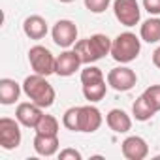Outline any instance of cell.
<instances>
[{
    "label": "cell",
    "mask_w": 160,
    "mask_h": 160,
    "mask_svg": "<svg viewBox=\"0 0 160 160\" xmlns=\"http://www.w3.org/2000/svg\"><path fill=\"white\" fill-rule=\"evenodd\" d=\"M104 81V73L98 66L92 64H85V68L81 70V85H91V83H98Z\"/></svg>",
    "instance_id": "obj_21"
},
{
    "label": "cell",
    "mask_w": 160,
    "mask_h": 160,
    "mask_svg": "<svg viewBox=\"0 0 160 160\" xmlns=\"http://www.w3.org/2000/svg\"><path fill=\"white\" fill-rule=\"evenodd\" d=\"M111 43L113 40H109L106 34H92L91 38L77 40L73 45V51L79 55L83 64H92L104 58L106 55H111Z\"/></svg>",
    "instance_id": "obj_2"
},
{
    "label": "cell",
    "mask_w": 160,
    "mask_h": 160,
    "mask_svg": "<svg viewBox=\"0 0 160 160\" xmlns=\"http://www.w3.org/2000/svg\"><path fill=\"white\" fill-rule=\"evenodd\" d=\"M143 8L149 15H160V0H143Z\"/></svg>",
    "instance_id": "obj_25"
},
{
    "label": "cell",
    "mask_w": 160,
    "mask_h": 160,
    "mask_svg": "<svg viewBox=\"0 0 160 160\" xmlns=\"http://www.w3.org/2000/svg\"><path fill=\"white\" fill-rule=\"evenodd\" d=\"M23 92L27 94V98L30 102H34L42 109L51 108L55 104V96H57L53 85L47 81V77L40 75V73H32V75L25 77V81H23Z\"/></svg>",
    "instance_id": "obj_1"
},
{
    "label": "cell",
    "mask_w": 160,
    "mask_h": 160,
    "mask_svg": "<svg viewBox=\"0 0 160 160\" xmlns=\"http://www.w3.org/2000/svg\"><path fill=\"white\" fill-rule=\"evenodd\" d=\"M58 2H62V4H70V2H75V0H58Z\"/></svg>",
    "instance_id": "obj_28"
},
{
    "label": "cell",
    "mask_w": 160,
    "mask_h": 160,
    "mask_svg": "<svg viewBox=\"0 0 160 160\" xmlns=\"http://www.w3.org/2000/svg\"><path fill=\"white\" fill-rule=\"evenodd\" d=\"M51 36H53V42L62 47V49H70L75 45L77 42V27L73 21L70 19H60L55 23L53 30H51Z\"/></svg>",
    "instance_id": "obj_8"
},
{
    "label": "cell",
    "mask_w": 160,
    "mask_h": 160,
    "mask_svg": "<svg viewBox=\"0 0 160 160\" xmlns=\"http://www.w3.org/2000/svg\"><path fill=\"white\" fill-rule=\"evenodd\" d=\"M21 122L17 119H10V117H2L0 119V147L12 151L17 149L21 145Z\"/></svg>",
    "instance_id": "obj_5"
},
{
    "label": "cell",
    "mask_w": 160,
    "mask_h": 160,
    "mask_svg": "<svg viewBox=\"0 0 160 160\" xmlns=\"http://www.w3.org/2000/svg\"><path fill=\"white\" fill-rule=\"evenodd\" d=\"M81 64H83L81 58H79V55L73 49H64L55 60V73L60 77H70L79 70Z\"/></svg>",
    "instance_id": "obj_9"
},
{
    "label": "cell",
    "mask_w": 160,
    "mask_h": 160,
    "mask_svg": "<svg viewBox=\"0 0 160 160\" xmlns=\"http://www.w3.org/2000/svg\"><path fill=\"white\" fill-rule=\"evenodd\" d=\"M60 160H81V152L75 151V149H62L58 152Z\"/></svg>",
    "instance_id": "obj_26"
},
{
    "label": "cell",
    "mask_w": 160,
    "mask_h": 160,
    "mask_svg": "<svg viewBox=\"0 0 160 160\" xmlns=\"http://www.w3.org/2000/svg\"><path fill=\"white\" fill-rule=\"evenodd\" d=\"M32 145H34V151H36L40 156H53V154H57V151H58V147H60V141H58V136L36 134Z\"/></svg>",
    "instance_id": "obj_15"
},
{
    "label": "cell",
    "mask_w": 160,
    "mask_h": 160,
    "mask_svg": "<svg viewBox=\"0 0 160 160\" xmlns=\"http://www.w3.org/2000/svg\"><path fill=\"white\" fill-rule=\"evenodd\" d=\"M55 60L57 57H53V53L43 45H34L28 51V62L34 73L49 77L51 73H55Z\"/></svg>",
    "instance_id": "obj_4"
},
{
    "label": "cell",
    "mask_w": 160,
    "mask_h": 160,
    "mask_svg": "<svg viewBox=\"0 0 160 160\" xmlns=\"http://www.w3.org/2000/svg\"><path fill=\"white\" fill-rule=\"evenodd\" d=\"M121 151H122V156L128 160H143L149 154V145L139 136H128L121 143Z\"/></svg>",
    "instance_id": "obj_11"
},
{
    "label": "cell",
    "mask_w": 160,
    "mask_h": 160,
    "mask_svg": "<svg viewBox=\"0 0 160 160\" xmlns=\"http://www.w3.org/2000/svg\"><path fill=\"white\" fill-rule=\"evenodd\" d=\"M113 13L117 21L124 27H136L141 19V10H139L138 0H115Z\"/></svg>",
    "instance_id": "obj_6"
},
{
    "label": "cell",
    "mask_w": 160,
    "mask_h": 160,
    "mask_svg": "<svg viewBox=\"0 0 160 160\" xmlns=\"http://www.w3.org/2000/svg\"><path fill=\"white\" fill-rule=\"evenodd\" d=\"M143 96L147 98V102L152 106L154 111H160V85H151L143 91Z\"/></svg>",
    "instance_id": "obj_23"
},
{
    "label": "cell",
    "mask_w": 160,
    "mask_h": 160,
    "mask_svg": "<svg viewBox=\"0 0 160 160\" xmlns=\"http://www.w3.org/2000/svg\"><path fill=\"white\" fill-rule=\"evenodd\" d=\"M106 122L109 126V130H113L115 134H126L132 130V119L130 115L124 111V109H111L108 115H106Z\"/></svg>",
    "instance_id": "obj_13"
},
{
    "label": "cell",
    "mask_w": 160,
    "mask_h": 160,
    "mask_svg": "<svg viewBox=\"0 0 160 160\" xmlns=\"http://www.w3.org/2000/svg\"><path fill=\"white\" fill-rule=\"evenodd\" d=\"M108 92V85H106V79L98 83H91V85H83V96L85 100H89L91 104L100 102Z\"/></svg>",
    "instance_id": "obj_19"
},
{
    "label": "cell",
    "mask_w": 160,
    "mask_h": 160,
    "mask_svg": "<svg viewBox=\"0 0 160 160\" xmlns=\"http://www.w3.org/2000/svg\"><path fill=\"white\" fill-rule=\"evenodd\" d=\"M58 128H60V124H58V121L53 117V115H42V119L38 121V124H36V134H45V136H58Z\"/></svg>",
    "instance_id": "obj_20"
},
{
    "label": "cell",
    "mask_w": 160,
    "mask_h": 160,
    "mask_svg": "<svg viewBox=\"0 0 160 160\" xmlns=\"http://www.w3.org/2000/svg\"><path fill=\"white\" fill-rule=\"evenodd\" d=\"M152 64L160 70V45L154 49V53H152Z\"/></svg>",
    "instance_id": "obj_27"
},
{
    "label": "cell",
    "mask_w": 160,
    "mask_h": 160,
    "mask_svg": "<svg viewBox=\"0 0 160 160\" xmlns=\"http://www.w3.org/2000/svg\"><path fill=\"white\" fill-rule=\"evenodd\" d=\"M23 32L30 38V40H42L47 36L49 32V27H47V21L42 17V15H30L25 19L23 23Z\"/></svg>",
    "instance_id": "obj_14"
},
{
    "label": "cell",
    "mask_w": 160,
    "mask_h": 160,
    "mask_svg": "<svg viewBox=\"0 0 160 160\" xmlns=\"http://www.w3.org/2000/svg\"><path fill=\"white\" fill-rule=\"evenodd\" d=\"M83 2H85V8L91 13H104L109 8L111 0H83Z\"/></svg>",
    "instance_id": "obj_24"
},
{
    "label": "cell",
    "mask_w": 160,
    "mask_h": 160,
    "mask_svg": "<svg viewBox=\"0 0 160 160\" xmlns=\"http://www.w3.org/2000/svg\"><path fill=\"white\" fill-rule=\"evenodd\" d=\"M102 113L98 108H94L92 104L89 106H79V132L85 134H92L102 126Z\"/></svg>",
    "instance_id": "obj_10"
},
{
    "label": "cell",
    "mask_w": 160,
    "mask_h": 160,
    "mask_svg": "<svg viewBox=\"0 0 160 160\" xmlns=\"http://www.w3.org/2000/svg\"><path fill=\"white\" fill-rule=\"evenodd\" d=\"M138 83V75L132 68L128 66H119L109 70L108 73V85L111 89H115L117 92H126L130 89H134V85Z\"/></svg>",
    "instance_id": "obj_7"
},
{
    "label": "cell",
    "mask_w": 160,
    "mask_h": 160,
    "mask_svg": "<svg viewBox=\"0 0 160 160\" xmlns=\"http://www.w3.org/2000/svg\"><path fill=\"white\" fill-rule=\"evenodd\" d=\"M42 115H43V109L40 106H36L34 102H23L15 109V119L27 128H36Z\"/></svg>",
    "instance_id": "obj_12"
},
{
    "label": "cell",
    "mask_w": 160,
    "mask_h": 160,
    "mask_svg": "<svg viewBox=\"0 0 160 160\" xmlns=\"http://www.w3.org/2000/svg\"><path fill=\"white\" fill-rule=\"evenodd\" d=\"M139 38L147 43H158L160 42V19L154 15V17H149L147 21L141 23L139 27Z\"/></svg>",
    "instance_id": "obj_17"
},
{
    "label": "cell",
    "mask_w": 160,
    "mask_h": 160,
    "mask_svg": "<svg viewBox=\"0 0 160 160\" xmlns=\"http://www.w3.org/2000/svg\"><path fill=\"white\" fill-rule=\"evenodd\" d=\"M62 124H64V128H68L72 132H79V106L77 108H70V109L64 111Z\"/></svg>",
    "instance_id": "obj_22"
},
{
    "label": "cell",
    "mask_w": 160,
    "mask_h": 160,
    "mask_svg": "<svg viewBox=\"0 0 160 160\" xmlns=\"http://www.w3.org/2000/svg\"><path fill=\"white\" fill-rule=\"evenodd\" d=\"M141 51V38L134 32H121L111 43V57L121 64H128L138 58Z\"/></svg>",
    "instance_id": "obj_3"
},
{
    "label": "cell",
    "mask_w": 160,
    "mask_h": 160,
    "mask_svg": "<svg viewBox=\"0 0 160 160\" xmlns=\"http://www.w3.org/2000/svg\"><path fill=\"white\" fill-rule=\"evenodd\" d=\"M154 109H152V106L147 102V98L141 94L139 98H136V102L132 104V115H134V119L136 121H139V122H145V121H151L152 117H154Z\"/></svg>",
    "instance_id": "obj_18"
},
{
    "label": "cell",
    "mask_w": 160,
    "mask_h": 160,
    "mask_svg": "<svg viewBox=\"0 0 160 160\" xmlns=\"http://www.w3.org/2000/svg\"><path fill=\"white\" fill-rule=\"evenodd\" d=\"M19 96H21V85L15 79H10V77L0 79V104L12 106L19 100Z\"/></svg>",
    "instance_id": "obj_16"
}]
</instances>
